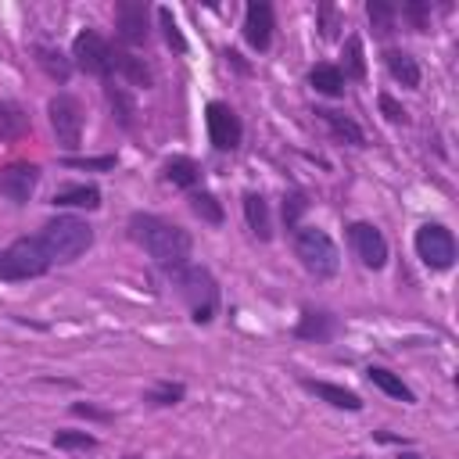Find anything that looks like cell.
<instances>
[{
	"mask_svg": "<svg viewBox=\"0 0 459 459\" xmlns=\"http://www.w3.org/2000/svg\"><path fill=\"white\" fill-rule=\"evenodd\" d=\"M129 237L151 255V262L169 276L176 269H183L190 262V251H194V240L183 226H176L172 219L165 215H154V212H133L129 215Z\"/></svg>",
	"mask_w": 459,
	"mask_h": 459,
	"instance_id": "obj_1",
	"label": "cell"
},
{
	"mask_svg": "<svg viewBox=\"0 0 459 459\" xmlns=\"http://www.w3.org/2000/svg\"><path fill=\"white\" fill-rule=\"evenodd\" d=\"M176 294L183 298L190 319L197 326H208L215 316H219V305H222V290H219V280L212 276L208 265H197V262H186L183 269L169 273Z\"/></svg>",
	"mask_w": 459,
	"mask_h": 459,
	"instance_id": "obj_2",
	"label": "cell"
},
{
	"mask_svg": "<svg viewBox=\"0 0 459 459\" xmlns=\"http://www.w3.org/2000/svg\"><path fill=\"white\" fill-rule=\"evenodd\" d=\"M290 247H294V258L301 262V269L312 280H333L341 273V251H337V244L326 230L301 222L298 230H290Z\"/></svg>",
	"mask_w": 459,
	"mask_h": 459,
	"instance_id": "obj_3",
	"label": "cell"
},
{
	"mask_svg": "<svg viewBox=\"0 0 459 459\" xmlns=\"http://www.w3.org/2000/svg\"><path fill=\"white\" fill-rule=\"evenodd\" d=\"M39 240H43L50 262H75L93 247V226L72 212H61L43 222Z\"/></svg>",
	"mask_w": 459,
	"mask_h": 459,
	"instance_id": "obj_4",
	"label": "cell"
},
{
	"mask_svg": "<svg viewBox=\"0 0 459 459\" xmlns=\"http://www.w3.org/2000/svg\"><path fill=\"white\" fill-rule=\"evenodd\" d=\"M50 255L39 237H18L0 251V280L4 283H22V280H39L50 273Z\"/></svg>",
	"mask_w": 459,
	"mask_h": 459,
	"instance_id": "obj_5",
	"label": "cell"
},
{
	"mask_svg": "<svg viewBox=\"0 0 459 459\" xmlns=\"http://www.w3.org/2000/svg\"><path fill=\"white\" fill-rule=\"evenodd\" d=\"M72 68L86 72V75H97V79H111L115 75V43L104 39L97 29H82L75 32L72 39Z\"/></svg>",
	"mask_w": 459,
	"mask_h": 459,
	"instance_id": "obj_6",
	"label": "cell"
},
{
	"mask_svg": "<svg viewBox=\"0 0 459 459\" xmlns=\"http://www.w3.org/2000/svg\"><path fill=\"white\" fill-rule=\"evenodd\" d=\"M412 251L416 258L430 269V273H448L455 265V233L445 222H423L412 237Z\"/></svg>",
	"mask_w": 459,
	"mask_h": 459,
	"instance_id": "obj_7",
	"label": "cell"
},
{
	"mask_svg": "<svg viewBox=\"0 0 459 459\" xmlns=\"http://www.w3.org/2000/svg\"><path fill=\"white\" fill-rule=\"evenodd\" d=\"M204 129H208V143L219 154H233L244 143V122L226 100H208L204 104Z\"/></svg>",
	"mask_w": 459,
	"mask_h": 459,
	"instance_id": "obj_8",
	"label": "cell"
},
{
	"mask_svg": "<svg viewBox=\"0 0 459 459\" xmlns=\"http://www.w3.org/2000/svg\"><path fill=\"white\" fill-rule=\"evenodd\" d=\"M47 115H50V129L57 136V147L79 151L82 147V104L72 93H57L47 100Z\"/></svg>",
	"mask_w": 459,
	"mask_h": 459,
	"instance_id": "obj_9",
	"label": "cell"
},
{
	"mask_svg": "<svg viewBox=\"0 0 459 459\" xmlns=\"http://www.w3.org/2000/svg\"><path fill=\"white\" fill-rule=\"evenodd\" d=\"M344 230H348V244H351L355 258H359L366 269L377 273V269L387 265L391 247H387V237H384L380 226H373V222H366V219H355V222H348Z\"/></svg>",
	"mask_w": 459,
	"mask_h": 459,
	"instance_id": "obj_10",
	"label": "cell"
},
{
	"mask_svg": "<svg viewBox=\"0 0 459 459\" xmlns=\"http://www.w3.org/2000/svg\"><path fill=\"white\" fill-rule=\"evenodd\" d=\"M115 32L126 50H140L151 39V7L143 0H118L115 4Z\"/></svg>",
	"mask_w": 459,
	"mask_h": 459,
	"instance_id": "obj_11",
	"label": "cell"
},
{
	"mask_svg": "<svg viewBox=\"0 0 459 459\" xmlns=\"http://www.w3.org/2000/svg\"><path fill=\"white\" fill-rule=\"evenodd\" d=\"M39 165L36 161H11L0 169V197H7L11 204H25L36 186H39Z\"/></svg>",
	"mask_w": 459,
	"mask_h": 459,
	"instance_id": "obj_12",
	"label": "cell"
},
{
	"mask_svg": "<svg viewBox=\"0 0 459 459\" xmlns=\"http://www.w3.org/2000/svg\"><path fill=\"white\" fill-rule=\"evenodd\" d=\"M273 32H276V14H273V4L265 0H251L244 7V39L251 50L265 54L273 47Z\"/></svg>",
	"mask_w": 459,
	"mask_h": 459,
	"instance_id": "obj_13",
	"label": "cell"
},
{
	"mask_svg": "<svg viewBox=\"0 0 459 459\" xmlns=\"http://www.w3.org/2000/svg\"><path fill=\"white\" fill-rule=\"evenodd\" d=\"M337 333V316L326 308H301L298 323H294V337L298 341H312V344H326Z\"/></svg>",
	"mask_w": 459,
	"mask_h": 459,
	"instance_id": "obj_14",
	"label": "cell"
},
{
	"mask_svg": "<svg viewBox=\"0 0 459 459\" xmlns=\"http://www.w3.org/2000/svg\"><path fill=\"white\" fill-rule=\"evenodd\" d=\"M240 208H244V222H247V230L265 244V240H273V215H269V201H265V194L262 190H244L240 194Z\"/></svg>",
	"mask_w": 459,
	"mask_h": 459,
	"instance_id": "obj_15",
	"label": "cell"
},
{
	"mask_svg": "<svg viewBox=\"0 0 459 459\" xmlns=\"http://www.w3.org/2000/svg\"><path fill=\"white\" fill-rule=\"evenodd\" d=\"M316 118L330 129V136L337 140V143H348V147H366V133H362V126L351 118V115H344V111H333V108H316Z\"/></svg>",
	"mask_w": 459,
	"mask_h": 459,
	"instance_id": "obj_16",
	"label": "cell"
},
{
	"mask_svg": "<svg viewBox=\"0 0 459 459\" xmlns=\"http://www.w3.org/2000/svg\"><path fill=\"white\" fill-rule=\"evenodd\" d=\"M301 387L305 391H312L319 402H326V405H333V409H344V412H362V398H359V391H351V387H344V384H330V380H301Z\"/></svg>",
	"mask_w": 459,
	"mask_h": 459,
	"instance_id": "obj_17",
	"label": "cell"
},
{
	"mask_svg": "<svg viewBox=\"0 0 459 459\" xmlns=\"http://www.w3.org/2000/svg\"><path fill=\"white\" fill-rule=\"evenodd\" d=\"M100 186L97 183H68V186H57L50 204L54 208H86V212H97L100 208Z\"/></svg>",
	"mask_w": 459,
	"mask_h": 459,
	"instance_id": "obj_18",
	"label": "cell"
},
{
	"mask_svg": "<svg viewBox=\"0 0 459 459\" xmlns=\"http://www.w3.org/2000/svg\"><path fill=\"white\" fill-rule=\"evenodd\" d=\"M115 75H122L129 86H143V90L154 86L151 65H147L136 50H126V47H115Z\"/></svg>",
	"mask_w": 459,
	"mask_h": 459,
	"instance_id": "obj_19",
	"label": "cell"
},
{
	"mask_svg": "<svg viewBox=\"0 0 459 459\" xmlns=\"http://www.w3.org/2000/svg\"><path fill=\"white\" fill-rule=\"evenodd\" d=\"M161 179L165 183H172L176 190H197L201 186V165L194 161V158H186V154H172V158H165V165H161Z\"/></svg>",
	"mask_w": 459,
	"mask_h": 459,
	"instance_id": "obj_20",
	"label": "cell"
},
{
	"mask_svg": "<svg viewBox=\"0 0 459 459\" xmlns=\"http://www.w3.org/2000/svg\"><path fill=\"white\" fill-rule=\"evenodd\" d=\"M384 65H387L391 79L402 82L405 90H416V86H420V61H416L409 50H402V47H387V50H384Z\"/></svg>",
	"mask_w": 459,
	"mask_h": 459,
	"instance_id": "obj_21",
	"label": "cell"
},
{
	"mask_svg": "<svg viewBox=\"0 0 459 459\" xmlns=\"http://www.w3.org/2000/svg\"><path fill=\"white\" fill-rule=\"evenodd\" d=\"M32 54H36V65L43 68V75H47V79H54L57 86H65V82L72 79V72H75V68H72V57H68V54H61L57 47L36 43V47H32Z\"/></svg>",
	"mask_w": 459,
	"mask_h": 459,
	"instance_id": "obj_22",
	"label": "cell"
},
{
	"mask_svg": "<svg viewBox=\"0 0 459 459\" xmlns=\"http://www.w3.org/2000/svg\"><path fill=\"white\" fill-rule=\"evenodd\" d=\"M308 86H312L316 93L330 97V100H341V97H344V90H348V82H344L341 68H337V65H330V61L312 65V72H308Z\"/></svg>",
	"mask_w": 459,
	"mask_h": 459,
	"instance_id": "obj_23",
	"label": "cell"
},
{
	"mask_svg": "<svg viewBox=\"0 0 459 459\" xmlns=\"http://www.w3.org/2000/svg\"><path fill=\"white\" fill-rule=\"evenodd\" d=\"M366 377H369V384H373L377 391H384L387 398L405 402V405H412V402H416V391H412L398 373H391L387 366H369V369H366Z\"/></svg>",
	"mask_w": 459,
	"mask_h": 459,
	"instance_id": "obj_24",
	"label": "cell"
},
{
	"mask_svg": "<svg viewBox=\"0 0 459 459\" xmlns=\"http://www.w3.org/2000/svg\"><path fill=\"white\" fill-rule=\"evenodd\" d=\"M29 133V115L18 100H0V143L22 140Z\"/></svg>",
	"mask_w": 459,
	"mask_h": 459,
	"instance_id": "obj_25",
	"label": "cell"
},
{
	"mask_svg": "<svg viewBox=\"0 0 459 459\" xmlns=\"http://www.w3.org/2000/svg\"><path fill=\"white\" fill-rule=\"evenodd\" d=\"M341 75H344V82H359V79H366V50H362V39L351 32L348 39H344V47H341Z\"/></svg>",
	"mask_w": 459,
	"mask_h": 459,
	"instance_id": "obj_26",
	"label": "cell"
},
{
	"mask_svg": "<svg viewBox=\"0 0 459 459\" xmlns=\"http://www.w3.org/2000/svg\"><path fill=\"white\" fill-rule=\"evenodd\" d=\"M186 201H190V212H194L201 222H208V226H222V222H226L222 201H219L212 190L197 186V190H190V194H186Z\"/></svg>",
	"mask_w": 459,
	"mask_h": 459,
	"instance_id": "obj_27",
	"label": "cell"
},
{
	"mask_svg": "<svg viewBox=\"0 0 459 459\" xmlns=\"http://www.w3.org/2000/svg\"><path fill=\"white\" fill-rule=\"evenodd\" d=\"M183 398H186V384H183V380H158L154 387L143 391V402H147L151 409H172V405H179Z\"/></svg>",
	"mask_w": 459,
	"mask_h": 459,
	"instance_id": "obj_28",
	"label": "cell"
},
{
	"mask_svg": "<svg viewBox=\"0 0 459 459\" xmlns=\"http://www.w3.org/2000/svg\"><path fill=\"white\" fill-rule=\"evenodd\" d=\"M104 100H108V108L115 111L118 126H122V129H133L136 104H133V97L126 93V86H115V79H108V82H104Z\"/></svg>",
	"mask_w": 459,
	"mask_h": 459,
	"instance_id": "obj_29",
	"label": "cell"
},
{
	"mask_svg": "<svg viewBox=\"0 0 459 459\" xmlns=\"http://www.w3.org/2000/svg\"><path fill=\"white\" fill-rule=\"evenodd\" d=\"M366 18H369V25H373V32L380 39H387L398 29V7L387 4V0H369L366 4Z\"/></svg>",
	"mask_w": 459,
	"mask_h": 459,
	"instance_id": "obj_30",
	"label": "cell"
},
{
	"mask_svg": "<svg viewBox=\"0 0 459 459\" xmlns=\"http://www.w3.org/2000/svg\"><path fill=\"white\" fill-rule=\"evenodd\" d=\"M154 14H158V29H161V36H165L169 50H172V54H186V36H183V29H179V22H176L172 7H158Z\"/></svg>",
	"mask_w": 459,
	"mask_h": 459,
	"instance_id": "obj_31",
	"label": "cell"
},
{
	"mask_svg": "<svg viewBox=\"0 0 459 459\" xmlns=\"http://www.w3.org/2000/svg\"><path fill=\"white\" fill-rule=\"evenodd\" d=\"M97 445L100 441L90 430H57L54 434V448H61V452H93Z\"/></svg>",
	"mask_w": 459,
	"mask_h": 459,
	"instance_id": "obj_32",
	"label": "cell"
},
{
	"mask_svg": "<svg viewBox=\"0 0 459 459\" xmlns=\"http://www.w3.org/2000/svg\"><path fill=\"white\" fill-rule=\"evenodd\" d=\"M398 18L409 22L412 32H427L430 29V4L427 0H409V4L398 7Z\"/></svg>",
	"mask_w": 459,
	"mask_h": 459,
	"instance_id": "obj_33",
	"label": "cell"
},
{
	"mask_svg": "<svg viewBox=\"0 0 459 459\" xmlns=\"http://www.w3.org/2000/svg\"><path fill=\"white\" fill-rule=\"evenodd\" d=\"M305 212H308V194L305 190H287L283 194V226L287 230H298Z\"/></svg>",
	"mask_w": 459,
	"mask_h": 459,
	"instance_id": "obj_34",
	"label": "cell"
},
{
	"mask_svg": "<svg viewBox=\"0 0 459 459\" xmlns=\"http://www.w3.org/2000/svg\"><path fill=\"white\" fill-rule=\"evenodd\" d=\"M65 169H86V172H111L118 165L115 154H100V158H75V154H65L61 158Z\"/></svg>",
	"mask_w": 459,
	"mask_h": 459,
	"instance_id": "obj_35",
	"label": "cell"
},
{
	"mask_svg": "<svg viewBox=\"0 0 459 459\" xmlns=\"http://www.w3.org/2000/svg\"><path fill=\"white\" fill-rule=\"evenodd\" d=\"M377 104H380V111H384V118H387V122H394V126H409V111H405L391 93H380V100H377Z\"/></svg>",
	"mask_w": 459,
	"mask_h": 459,
	"instance_id": "obj_36",
	"label": "cell"
},
{
	"mask_svg": "<svg viewBox=\"0 0 459 459\" xmlns=\"http://www.w3.org/2000/svg\"><path fill=\"white\" fill-rule=\"evenodd\" d=\"M72 416H79V420H97V423H111V420H115V412L97 409L93 402H72Z\"/></svg>",
	"mask_w": 459,
	"mask_h": 459,
	"instance_id": "obj_37",
	"label": "cell"
},
{
	"mask_svg": "<svg viewBox=\"0 0 459 459\" xmlns=\"http://www.w3.org/2000/svg\"><path fill=\"white\" fill-rule=\"evenodd\" d=\"M333 32H337V11H333L330 4H323V7H319V36L330 39Z\"/></svg>",
	"mask_w": 459,
	"mask_h": 459,
	"instance_id": "obj_38",
	"label": "cell"
},
{
	"mask_svg": "<svg viewBox=\"0 0 459 459\" xmlns=\"http://www.w3.org/2000/svg\"><path fill=\"white\" fill-rule=\"evenodd\" d=\"M398 459H423L420 452H412V448H405V452H398Z\"/></svg>",
	"mask_w": 459,
	"mask_h": 459,
	"instance_id": "obj_39",
	"label": "cell"
},
{
	"mask_svg": "<svg viewBox=\"0 0 459 459\" xmlns=\"http://www.w3.org/2000/svg\"><path fill=\"white\" fill-rule=\"evenodd\" d=\"M122 459H140V455H122Z\"/></svg>",
	"mask_w": 459,
	"mask_h": 459,
	"instance_id": "obj_40",
	"label": "cell"
},
{
	"mask_svg": "<svg viewBox=\"0 0 459 459\" xmlns=\"http://www.w3.org/2000/svg\"><path fill=\"white\" fill-rule=\"evenodd\" d=\"M351 459H359V455H351Z\"/></svg>",
	"mask_w": 459,
	"mask_h": 459,
	"instance_id": "obj_41",
	"label": "cell"
}]
</instances>
